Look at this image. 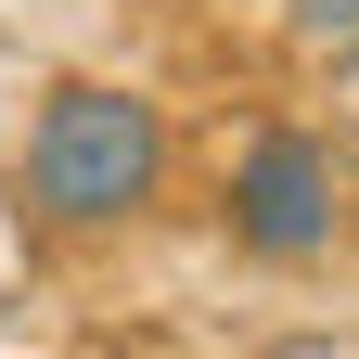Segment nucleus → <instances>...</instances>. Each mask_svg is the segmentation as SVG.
Masks as SVG:
<instances>
[{"label": "nucleus", "mask_w": 359, "mask_h": 359, "mask_svg": "<svg viewBox=\"0 0 359 359\" xmlns=\"http://www.w3.org/2000/svg\"><path fill=\"white\" fill-rule=\"evenodd\" d=\"M295 39H359V0H283Z\"/></svg>", "instance_id": "3"}, {"label": "nucleus", "mask_w": 359, "mask_h": 359, "mask_svg": "<svg viewBox=\"0 0 359 359\" xmlns=\"http://www.w3.org/2000/svg\"><path fill=\"white\" fill-rule=\"evenodd\" d=\"M154 167H167V128L142 90H52L26 128V205L65 218V231H103V218L154 205Z\"/></svg>", "instance_id": "1"}, {"label": "nucleus", "mask_w": 359, "mask_h": 359, "mask_svg": "<svg viewBox=\"0 0 359 359\" xmlns=\"http://www.w3.org/2000/svg\"><path fill=\"white\" fill-rule=\"evenodd\" d=\"M231 231L257 257H321L334 244V154L308 128H257L231 167Z\"/></svg>", "instance_id": "2"}]
</instances>
